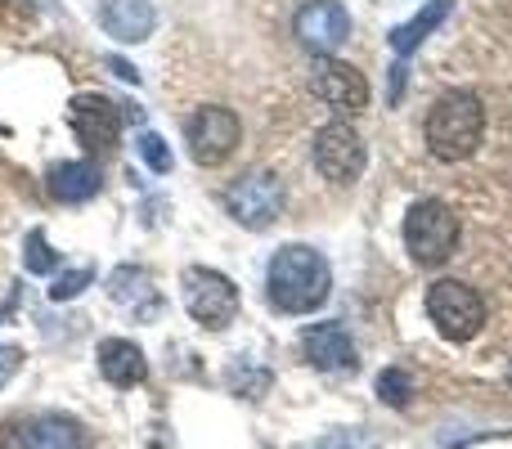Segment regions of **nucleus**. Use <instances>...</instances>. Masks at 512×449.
I'll return each mask as SVG.
<instances>
[{
    "mask_svg": "<svg viewBox=\"0 0 512 449\" xmlns=\"http://www.w3.org/2000/svg\"><path fill=\"white\" fill-rule=\"evenodd\" d=\"M140 158L149 162L158 176H167V171H171V149H167V140H162V135H153V131L140 135Z\"/></svg>",
    "mask_w": 512,
    "mask_h": 449,
    "instance_id": "obj_23",
    "label": "nucleus"
},
{
    "mask_svg": "<svg viewBox=\"0 0 512 449\" xmlns=\"http://www.w3.org/2000/svg\"><path fill=\"white\" fill-rule=\"evenodd\" d=\"M378 400L391 409H409V400H414V378H409L405 369H382L378 373Z\"/></svg>",
    "mask_w": 512,
    "mask_h": 449,
    "instance_id": "obj_19",
    "label": "nucleus"
},
{
    "mask_svg": "<svg viewBox=\"0 0 512 449\" xmlns=\"http://www.w3.org/2000/svg\"><path fill=\"white\" fill-rule=\"evenodd\" d=\"M180 283H185V310L203 328L234 324V315H239V288H234V279H225L221 270H207V265H189Z\"/></svg>",
    "mask_w": 512,
    "mask_h": 449,
    "instance_id": "obj_5",
    "label": "nucleus"
},
{
    "mask_svg": "<svg viewBox=\"0 0 512 449\" xmlns=\"http://www.w3.org/2000/svg\"><path fill=\"white\" fill-rule=\"evenodd\" d=\"M108 68H113V72H117V77H122V81H131V86H140V72H135V68H131V63H126V59H117V54H113V59H108Z\"/></svg>",
    "mask_w": 512,
    "mask_h": 449,
    "instance_id": "obj_26",
    "label": "nucleus"
},
{
    "mask_svg": "<svg viewBox=\"0 0 512 449\" xmlns=\"http://www.w3.org/2000/svg\"><path fill=\"white\" fill-rule=\"evenodd\" d=\"M297 41L315 54H337L351 36V14L342 0H310L297 9Z\"/></svg>",
    "mask_w": 512,
    "mask_h": 449,
    "instance_id": "obj_10",
    "label": "nucleus"
},
{
    "mask_svg": "<svg viewBox=\"0 0 512 449\" xmlns=\"http://www.w3.org/2000/svg\"><path fill=\"white\" fill-rule=\"evenodd\" d=\"M364 162H369V153H364V140L355 135L351 122H328L315 131V167L324 180L351 185L364 176Z\"/></svg>",
    "mask_w": 512,
    "mask_h": 449,
    "instance_id": "obj_8",
    "label": "nucleus"
},
{
    "mask_svg": "<svg viewBox=\"0 0 512 449\" xmlns=\"http://www.w3.org/2000/svg\"><path fill=\"white\" fill-rule=\"evenodd\" d=\"M301 351H306V360L324 373L355 369V342L342 324H310L306 333H301Z\"/></svg>",
    "mask_w": 512,
    "mask_h": 449,
    "instance_id": "obj_13",
    "label": "nucleus"
},
{
    "mask_svg": "<svg viewBox=\"0 0 512 449\" xmlns=\"http://www.w3.org/2000/svg\"><path fill=\"white\" fill-rule=\"evenodd\" d=\"M445 18H450V0H427L423 9H418L414 18H409V23H400V27H391V50L400 54V59H405V54H414L418 45L427 41V36L436 32V27L445 23Z\"/></svg>",
    "mask_w": 512,
    "mask_h": 449,
    "instance_id": "obj_18",
    "label": "nucleus"
},
{
    "mask_svg": "<svg viewBox=\"0 0 512 449\" xmlns=\"http://www.w3.org/2000/svg\"><path fill=\"white\" fill-rule=\"evenodd\" d=\"M333 288V274L328 261L306 243H288L270 256V270H265V292H270V306L283 315H310L328 301Z\"/></svg>",
    "mask_w": 512,
    "mask_h": 449,
    "instance_id": "obj_1",
    "label": "nucleus"
},
{
    "mask_svg": "<svg viewBox=\"0 0 512 449\" xmlns=\"http://www.w3.org/2000/svg\"><path fill=\"white\" fill-rule=\"evenodd\" d=\"M99 189H104L99 162H86V158L81 162H50V171H45V194L63 207L86 203V198H95Z\"/></svg>",
    "mask_w": 512,
    "mask_h": 449,
    "instance_id": "obj_12",
    "label": "nucleus"
},
{
    "mask_svg": "<svg viewBox=\"0 0 512 449\" xmlns=\"http://www.w3.org/2000/svg\"><path fill=\"white\" fill-rule=\"evenodd\" d=\"M230 387H234V391H243L248 400H261V396H265V387H270V373L248 369V364H234V369H230Z\"/></svg>",
    "mask_w": 512,
    "mask_h": 449,
    "instance_id": "obj_22",
    "label": "nucleus"
},
{
    "mask_svg": "<svg viewBox=\"0 0 512 449\" xmlns=\"http://www.w3.org/2000/svg\"><path fill=\"white\" fill-rule=\"evenodd\" d=\"M185 140H189V158H194L198 167H221V162L239 149L243 126L230 108L207 104L185 122Z\"/></svg>",
    "mask_w": 512,
    "mask_h": 449,
    "instance_id": "obj_6",
    "label": "nucleus"
},
{
    "mask_svg": "<svg viewBox=\"0 0 512 449\" xmlns=\"http://www.w3.org/2000/svg\"><path fill=\"white\" fill-rule=\"evenodd\" d=\"M225 207L243 229H270L283 212V185L270 171H248L225 189Z\"/></svg>",
    "mask_w": 512,
    "mask_h": 449,
    "instance_id": "obj_7",
    "label": "nucleus"
},
{
    "mask_svg": "<svg viewBox=\"0 0 512 449\" xmlns=\"http://www.w3.org/2000/svg\"><path fill=\"white\" fill-rule=\"evenodd\" d=\"M310 90H315V99H324V104L342 117H355L369 108V81H364V72L351 68V63H342V59H333V54H324V59L315 63Z\"/></svg>",
    "mask_w": 512,
    "mask_h": 449,
    "instance_id": "obj_9",
    "label": "nucleus"
},
{
    "mask_svg": "<svg viewBox=\"0 0 512 449\" xmlns=\"http://www.w3.org/2000/svg\"><path fill=\"white\" fill-rule=\"evenodd\" d=\"M108 297H113L117 306H131L135 315H153V310H162L158 292L149 288V270H140V265H122V270L108 274Z\"/></svg>",
    "mask_w": 512,
    "mask_h": 449,
    "instance_id": "obj_17",
    "label": "nucleus"
},
{
    "mask_svg": "<svg viewBox=\"0 0 512 449\" xmlns=\"http://www.w3.org/2000/svg\"><path fill=\"white\" fill-rule=\"evenodd\" d=\"M153 23H158L153 0H104V5H99V27H104L108 36H117L122 45L149 41Z\"/></svg>",
    "mask_w": 512,
    "mask_h": 449,
    "instance_id": "obj_14",
    "label": "nucleus"
},
{
    "mask_svg": "<svg viewBox=\"0 0 512 449\" xmlns=\"http://www.w3.org/2000/svg\"><path fill=\"white\" fill-rule=\"evenodd\" d=\"M72 131L90 153H113L122 140V113L104 95H77L72 99Z\"/></svg>",
    "mask_w": 512,
    "mask_h": 449,
    "instance_id": "obj_11",
    "label": "nucleus"
},
{
    "mask_svg": "<svg viewBox=\"0 0 512 449\" xmlns=\"http://www.w3.org/2000/svg\"><path fill=\"white\" fill-rule=\"evenodd\" d=\"M18 449H86V432L68 414H41L18 427Z\"/></svg>",
    "mask_w": 512,
    "mask_h": 449,
    "instance_id": "obj_16",
    "label": "nucleus"
},
{
    "mask_svg": "<svg viewBox=\"0 0 512 449\" xmlns=\"http://www.w3.org/2000/svg\"><path fill=\"white\" fill-rule=\"evenodd\" d=\"M405 247L418 265H441L459 247V216L441 198H423L405 216Z\"/></svg>",
    "mask_w": 512,
    "mask_h": 449,
    "instance_id": "obj_3",
    "label": "nucleus"
},
{
    "mask_svg": "<svg viewBox=\"0 0 512 449\" xmlns=\"http://www.w3.org/2000/svg\"><path fill=\"white\" fill-rule=\"evenodd\" d=\"M23 265H27V274H50L54 265H59V252L45 243L41 229H32V234H27V256H23Z\"/></svg>",
    "mask_w": 512,
    "mask_h": 449,
    "instance_id": "obj_20",
    "label": "nucleus"
},
{
    "mask_svg": "<svg viewBox=\"0 0 512 449\" xmlns=\"http://www.w3.org/2000/svg\"><path fill=\"white\" fill-rule=\"evenodd\" d=\"M315 449H378V436L364 432V427H355V432H328Z\"/></svg>",
    "mask_w": 512,
    "mask_h": 449,
    "instance_id": "obj_24",
    "label": "nucleus"
},
{
    "mask_svg": "<svg viewBox=\"0 0 512 449\" xmlns=\"http://www.w3.org/2000/svg\"><path fill=\"white\" fill-rule=\"evenodd\" d=\"M99 360V373H104V382H113V387L131 391L140 387L144 378H149V360H144V351L135 342H126V337H104L95 351Z\"/></svg>",
    "mask_w": 512,
    "mask_h": 449,
    "instance_id": "obj_15",
    "label": "nucleus"
},
{
    "mask_svg": "<svg viewBox=\"0 0 512 449\" xmlns=\"http://www.w3.org/2000/svg\"><path fill=\"white\" fill-rule=\"evenodd\" d=\"M400 90H405V63L391 68V99H400Z\"/></svg>",
    "mask_w": 512,
    "mask_h": 449,
    "instance_id": "obj_27",
    "label": "nucleus"
},
{
    "mask_svg": "<svg viewBox=\"0 0 512 449\" xmlns=\"http://www.w3.org/2000/svg\"><path fill=\"white\" fill-rule=\"evenodd\" d=\"M18 369H23V351H18V346H0V391H5V382L14 378Z\"/></svg>",
    "mask_w": 512,
    "mask_h": 449,
    "instance_id": "obj_25",
    "label": "nucleus"
},
{
    "mask_svg": "<svg viewBox=\"0 0 512 449\" xmlns=\"http://www.w3.org/2000/svg\"><path fill=\"white\" fill-rule=\"evenodd\" d=\"M90 279H95V270L90 265H81V270H68V274H59V279L50 283V301H72V297H81V292L90 288Z\"/></svg>",
    "mask_w": 512,
    "mask_h": 449,
    "instance_id": "obj_21",
    "label": "nucleus"
},
{
    "mask_svg": "<svg viewBox=\"0 0 512 449\" xmlns=\"http://www.w3.org/2000/svg\"><path fill=\"white\" fill-rule=\"evenodd\" d=\"M481 135H486V108H481V99L472 90H450L427 113V149L441 162L472 158Z\"/></svg>",
    "mask_w": 512,
    "mask_h": 449,
    "instance_id": "obj_2",
    "label": "nucleus"
},
{
    "mask_svg": "<svg viewBox=\"0 0 512 449\" xmlns=\"http://www.w3.org/2000/svg\"><path fill=\"white\" fill-rule=\"evenodd\" d=\"M427 315H432L436 333L445 342H472L486 324V301H481L477 288L459 279H441L427 288Z\"/></svg>",
    "mask_w": 512,
    "mask_h": 449,
    "instance_id": "obj_4",
    "label": "nucleus"
}]
</instances>
